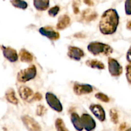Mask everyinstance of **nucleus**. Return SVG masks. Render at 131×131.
I'll list each match as a JSON object with an SVG mask.
<instances>
[{"instance_id": "obj_26", "label": "nucleus", "mask_w": 131, "mask_h": 131, "mask_svg": "<svg viewBox=\"0 0 131 131\" xmlns=\"http://www.w3.org/2000/svg\"><path fill=\"white\" fill-rule=\"evenodd\" d=\"M46 111H47V110H46V108L43 105H38L37 106V110H36V113H37L38 116H42L46 113Z\"/></svg>"}, {"instance_id": "obj_24", "label": "nucleus", "mask_w": 131, "mask_h": 131, "mask_svg": "<svg viewBox=\"0 0 131 131\" xmlns=\"http://www.w3.org/2000/svg\"><path fill=\"white\" fill-rule=\"evenodd\" d=\"M95 97L97 99L100 100V101H102V102H109L110 101L108 96L105 95L104 93H101V92H99V93H96Z\"/></svg>"}, {"instance_id": "obj_7", "label": "nucleus", "mask_w": 131, "mask_h": 131, "mask_svg": "<svg viewBox=\"0 0 131 131\" xmlns=\"http://www.w3.org/2000/svg\"><path fill=\"white\" fill-rule=\"evenodd\" d=\"M83 129L86 131H92L96 127V122L94 119L88 113H84L81 117Z\"/></svg>"}, {"instance_id": "obj_5", "label": "nucleus", "mask_w": 131, "mask_h": 131, "mask_svg": "<svg viewBox=\"0 0 131 131\" xmlns=\"http://www.w3.org/2000/svg\"><path fill=\"white\" fill-rule=\"evenodd\" d=\"M23 124L29 131H42V128L35 119L28 115H24L21 118Z\"/></svg>"}, {"instance_id": "obj_17", "label": "nucleus", "mask_w": 131, "mask_h": 131, "mask_svg": "<svg viewBox=\"0 0 131 131\" xmlns=\"http://www.w3.org/2000/svg\"><path fill=\"white\" fill-rule=\"evenodd\" d=\"M71 122L74 125V128L78 131H82L83 129V125H82L81 121L80 116L78 115L76 113H73L71 114Z\"/></svg>"}, {"instance_id": "obj_1", "label": "nucleus", "mask_w": 131, "mask_h": 131, "mask_svg": "<svg viewBox=\"0 0 131 131\" xmlns=\"http://www.w3.org/2000/svg\"><path fill=\"white\" fill-rule=\"evenodd\" d=\"M119 24V15L115 9H108L101 17L99 29L103 35H112L116 32Z\"/></svg>"}, {"instance_id": "obj_21", "label": "nucleus", "mask_w": 131, "mask_h": 131, "mask_svg": "<svg viewBox=\"0 0 131 131\" xmlns=\"http://www.w3.org/2000/svg\"><path fill=\"white\" fill-rule=\"evenodd\" d=\"M10 2L14 7L17 8L25 10L28 7V3L24 0H11Z\"/></svg>"}, {"instance_id": "obj_2", "label": "nucleus", "mask_w": 131, "mask_h": 131, "mask_svg": "<svg viewBox=\"0 0 131 131\" xmlns=\"http://www.w3.org/2000/svg\"><path fill=\"white\" fill-rule=\"evenodd\" d=\"M88 50L94 56H109L113 52V48L109 45L99 42H92L88 46Z\"/></svg>"}, {"instance_id": "obj_15", "label": "nucleus", "mask_w": 131, "mask_h": 131, "mask_svg": "<svg viewBox=\"0 0 131 131\" xmlns=\"http://www.w3.org/2000/svg\"><path fill=\"white\" fill-rule=\"evenodd\" d=\"M70 24V18L69 15H61L59 17L58 20L57 25H56V28L59 30H63V29H65L67 28Z\"/></svg>"}, {"instance_id": "obj_30", "label": "nucleus", "mask_w": 131, "mask_h": 131, "mask_svg": "<svg viewBox=\"0 0 131 131\" xmlns=\"http://www.w3.org/2000/svg\"><path fill=\"white\" fill-rule=\"evenodd\" d=\"M42 99V95L38 92L34 93V95H33V101H41Z\"/></svg>"}, {"instance_id": "obj_31", "label": "nucleus", "mask_w": 131, "mask_h": 131, "mask_svg": "<svg viewBox=\"0 0 131 131\" xmlns=\"http://www.w3.org/2000/svg\"><path fill=\"white\" fill-rule=\"evenodd\" d=\"M127 60L129 62H131V47L129 48L127 53Z\"/></svg>"}, {"instance_id": "obj_29", "label": "nucleus", "mask_w": 131, "mask_h": 131, "mask_svg": "<svg viewBox=\"0 0 131 131\" xmlns=\"http://www.w3.org/2000/svg\"><path fill=\"white\" fill-rule=\"evenodd\" d=\"M126 78L128 82L131 84V62L126 67Z\"/></svg>"}, {"instance_id": "obj_12", "label": "nucleus", "mask_w": 131, "mask_h": 131, "mask_svg": "<svg viewBox=\"0 0 131 131\" xmlns=\"http://www.w3.org/2000/svg\"><path fill=\"white\" fill-rule=\"evenodd\" d=\"M90 110L92 113L100 122H104L106 120V113L103 107L99 104H92L90 106Z\"/></svg>"}, {"instance_id": "obj_27", "label": "nucleus", "mask_w": 131, "mask_h": 131, "mask_svg": "<svg viewBox=\"0 0 131 131\" xmlns=\"http://www.w3.org/2000/svg\"><path fill=\"white\" fill-rule=\"evenodd\" d=\"M80 0H73L72 8L74 13L75 14H78L79 13V5H80Z\"/></svg>"}, {"instance_id": "obj_9", "label": "nucleus", "mask_w": 131, "mask_h": 131, "mask_svg": "<svg viewBox=\"0 0 131 131\" xmlns=\"http://www.w3.org/2000/svg\"><path fill=\"white\" fill-rule=\"evenodd\" d=\"M67 55L70 59L75 61H80L84 56V52L81 49L75 46H69Z\"/></svg>"}, {"instance_id": "obj_25", "label": "nucleus", "mask_w": 131, "mask_h": 131, "mask_svg": "<svg viewBox=\"0 0 131 131\" xmlns=\"http://www.w3.org/2000/svg\"><path fill=\"white\" fill-rule=\"evenodd\" d=\"M60 8L58 6H54L49 10L48 14L50 16L55 17L58 15V14L60 12Z\"/></svg>"}, {"instance_id": "obj_28", "label": "nucleus", "mask_w": 131, "mask_h": 131, "mask_svg": "<svg viewBox=\"0 0 131 131\" xmlns=\"http://www.w3.org/2000/svg\"><path fill=\"white\" fill-rule=\"evenodd\" d=\"M125 14L127 15H131V0H126L125 3Z\"/></svg>"}, {"instance_id": "obj_33", "label": "nucleus", "mask_w": 131, "mask_h": 131, "mask_svg": "<svg viewBox=\"0 0 131 131\" xmlns=\"http://www.w3.org/2000/svg\"><path fill=\"white\" fill-rule=\"evenodd\" d=\"M127 28L128 29H130V30H131V20L130 21L128 22L127 24Z\"/></svg>"}, {"instance_id": "obj_13", "label": "nucleus", "mask_w": 131, "mask_h": 131, "mask_svg": "<svg viewBox=\"0 0 131 131\" xmlns=\"http://www.w3.org/2000/svg\"><path fill=\"white\" fill-rule=\"evenodd\" d=\"M3 55L10 62H16L19 59V56H18L17 51L14 49L9 47H5L3 46Z\"/></svg>"}, {"instance_id": "obj_14", "label": "nucleus", "mask_w": 131, "mask_h": 131, "mask_svg": "<svg viewBox=\"0 0 131 131\" xmlns=\"http://www.w3.org/2000/svg\"><path fill=\"white\" fill-rule=\"evenodd\" d=\"M98 16V14L96 12L91 10V9H86L84 10L82 12V20L86 23H89V22L94 20L96 19Z\"/></svg>"}, {"instance_id": "obj_10", "label": "nucleus", "mask_w": 131, "mask_h": 131, "mask_svg": "<svg viewBox=\"0 0 131 131\" xmlns=\"http://www.w3.org/2000/svg\"><path fill=\"white\" fill-rule=\"evenodd\" d=\"M19 93L20 98L23 101H26L28 102H33L34 93H33V90L29 87L26 86H21L19 88Z\"/></svg>"}, {"instance_id": "obj_20", "label": "nucleus", "mask_w": 131, "mask_h": 131, "mask_svg": "<svg viewBox=\"0 0 131 131\" xmlns=\"http://www.w3.org/2000/svg\"><path fill=\"white\" fill-rule=\"evenodd\" d=\"M5 97H6V100H7L10 103L12 104L17 105L18 103H19L17 98L16 95H15V92H14V90L13 89L8 90L6 92Z\"/></svg>"}, {"instance_id": "obj_19", "label": "nucleus", "mask_w": 131, "mask_h": 131, "mask_svg": "<svg viewBox=\"0 0 131 131\" xmlns=\"http://www.w3.org/2000/svg\"><path fill=\"white\" fill-rule=\"evenodd\" d=\"M86 65L92 69H97L99 70H103L105 69V65L101 61L97 60H88L86 61Z\"/></svg>"}, {"instance_id": "obj_22", "label": "nucleus", "mask_w": 131, "mask_h": 131, "mask_svg": "<svg viewBox=\"0 0 131 131\" xmlns=\"http://www.w3.org/2000/svg\"><path fill=\"white\" fill-rule=\"evenodd\" d=\"M55 127L57 131H69L67 129L63 120L61 118H57L55 122Z\"/></svg>"}, {"instance_id": "obj_32", "label": "nucleus", "mask_w": 131, "mask_h": 131, "mask_svg": "<svg viewBox=\"0 0 131 131\" xmlns=\"http://www.w3.org/2000/svg\"><path fill=\"white\" fill-rule=\"evenodd\" d=\"M83 1H84V3L86 5H87L89 6H92L94 5V3H93V2L92 0H83Z\"/></svg>"}, {"instance_id": "obj_3", "label": "nucleus", "mask_w": 131, "mask_h": 131, "mask_svg": "<svg viewBox=\"0 0 131 131\" xmlns=\"http://www.w3.org/2000/svg\"><path fill=\"white\" fill-rule=\"evenodd\" d=\"M37 70L35 65H30L29 67L21 70L17 74V79L20 83H26L34 79L37 75Z\"/></svg>"}, {"instance_id": "obj_16", "label": "nucleus", "mask_w": 131, "mask_h": 131, "mask_svg": "<svg viewBox=\"0 0 131 131\" xmlns=\"http://www.w3.org/2000/svg\"><path fill=\"white\" fill-rule=\"evenodd\" d=\"M33 5L38 11H44L49 6V0H33Z\"/></svg>"}, {"instance_id": "obj_18", "label": "nucleus", "mask_w": 131, "mask_h": 131, "mask_svg": "<svg viewBox=\"0 0 131 131\" xmlns=\"http://www.w3.org/2000/svg\"><path fill=\"white\" fill-rule=\"evenodd\" d=\"M19 58L22 62L30 63L33 61V56L29 52L24 49H22L19 52Z\"/></svg>"}, {"instance_id": "obj_8", "label": "nucleus", "mask_w": 131, "mask_h": 131, "mask_svg": "<svg viewBox=\"0 0 131 131\" xmlns=\"http://www.w3.org/2000/svg\"><path fill=\"white\" fill-rule=\"evenodd\" d=\"M39 33L42 35L46 37L52 41H56L60 38V35L58 32L52 29L51 27H42L39 29Z\"/></svg>"}, {"instance_id": "obj_34", "label": "nucleus", "mask_w": 131, "mask_h": 131, "mask_svg": "<svg viewBox=\"0 0 131 131\" xmlns=\"http://www.w3.org/2000/svg\"><path fill=\"white\" fill-rule=\"evenodd\" d=\"M126 131H131V128H130V129H127V130Z\"/></svg>"}, {"instance_id": "obj_4", "label": "nucleus", "mask_w": 131, "mask_h": 131, "mask_svg": "<svg viewBox=\"0 0 131 131\" xmlns=\"http://www.w3.org/2000/svg\"><path fill=\"white\" fill-rule=\"evenodd\" d=\"M46 99L47 103L53 110L58 113L63 111V106L61 102L57 97L51 92H47L46 94Z\"/></svg>"}, {"instance_id": "obj_11", "label": "nucleus", "mask_w": 131, "mask_h": 131, "mask_svg": "<svg viewBox=\"0 0 131 131\" xmlns=\"http://www.w3.org/2000/svg\"><path fill=\"white\" fill-rule=\"evenodd\" d=\"M74 93L78 95H82L89 94L93 91V87L88 84H74Z\"/></svg>"}, {"instance_id": "obj_23", "label": "nucleus", "mask_w": 131, "mask_h": 131, "mask_svg": "<svg viewBox=\"0 0 131 131\" xmlns=\"http://www.w3.org/2000/svg\"><path fill=\"white\" fill-rule=\"evenodd\" d=\"M110 117H111V121L114 124H118V111L115 109H111V110H110Z\"/></svg>"}, {"instance_id": "obj_6", "label": "nucleus", "mask_w": 131, "mask_h": 131, "mask_svg": "<svg viewBox=\"0 0 131 131\" xmlns=\"http://www.w3.org/2000/svg\"><path fill=\"white\" fill-rule=\"evenodd\" d=\"M108 69L110 74L113 77H118L123 72L122 67L115 59L110 58L108 59Z\"/></svg>"}]
</instances>
